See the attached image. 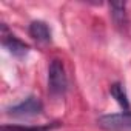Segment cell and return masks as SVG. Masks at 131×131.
Wrapping results in <instances>:
<instances>
[{
    "label": "cell",
    "mask_w": 131,
    "mask_h": 131,
    "mask_svg": "<svg viewBox=\"0 0 131 131\" xmlns=\"http://www.w3.org/2000/svg\"><path fill=\"white\" fill-rule=\"evenodd\" d=\"M97 125L105 131H131V113L102 116L97 119Z\"/></svg>",
    "instance_id": "2"
},
{
    "label": "cell",
    "mask_w": 131,
    "mask_h": 131,
    "mask_svg": "<svg viewBox=\"0 0 131 131\" xmlns=\"http://www.w3.org/2000/svg\"><path fill=\"white\" fill-rule=\"evenodd\" d=\"M29 36L42 43H48L51 42V29L48 26V23H45L43 20H34L29 25Z\"/></svg>",
    "instance_id": "5"
},
{
    "label": "cell",
    "mask_w": 131,
    "mask_h": 131,
    "mask_svg": "<svg viewBox=\"0 0 131 131\" xmlns=\"http://www.w3.org/2000/svg\"><path fill=\"white\" fill-rule=\"evenodd\" d=\"M110 93H111V96L116 99V102L125 110V111H128V108H129V103H128V99H126V93H125V90H123V86L120 85V83H113L111 85V88H110Z\"/></svg>",
    "instance_id": "6"
},
{
    "label": "cell",
    "mask_w": 131,
    "mask_h": 131,
    "mask_svg": "<svg viewBox=\"0 0 131 131\" xmlns=\"http://www.w3.org/2000/svg\"><path fill=\"white\" fill-rule=\"evenodd\" d=\"M3 45L8 48V51L13 56H17V57H23L29 49V46L26 43H23L20 39H17L14 34H6L5 26H3Z\"/></svg>",
    "instance_id": "4"
},
{
    "label": "cell",
    "mask_w": 131,
    "mask_h": 131,
    "mask_svg": "<svg viewBox=\"0 0 131 131\" xmlns=\"http://www.w3.org/2000/svg\"><path fill=\"white\" fill-rule=\"evenodd\" d=\"M42 111V102L37 97H28L23 102H20L19 105H14L8 110L9 116H16V117H28V116H36Z\"/></svg>",
    "instance_id": "3"
},
{
    "label": "cell",
    "mask_w": 131,
    "mask_h": 131,
    "mask_svg": "<svg viewBox=\"0 0 131 131\" xmlns=\"http://www.w3.org/2000/svg\"><path fill=\"white\" fill-rule=\"evenodd\" d=\"M5 131H48L49 128L48 126H43V128H22V126H13V128H8V126H3Z\"/></svg>",
    "instance_id": "8"
},
{
    "label": "cell",
    "mask_w": 131,
    "mask_h": 131,
    "mask_svg": "<svg viewBox=\"0 0 131 131\" xmlns=\"http://www.w3.org/2000/svg\"><path fill=\"white\" fill-rule=\"evenodd\" d=\"M111 17L117 25H125L126 23V13H125V3H111Z\"/></svg>",
    "instance_id": "7"
},
{
    "label": "cell",
    "mask_w": 131,
    "mask_h": 131,
    "mask_svg": "<svg viewBox=\"0 0 131 131\" xmlns=\"http://www.w3.org/2000/svg\"><path fill=\"white\" fill-rule=\"evenodd\" d=\"M68 86V79L65 73L63 62L59 59L51 60L49 68H48V88L52 96H62L67 91Z\"/></svg>",
    "instance_id": "1"
}]
</instances>
